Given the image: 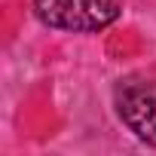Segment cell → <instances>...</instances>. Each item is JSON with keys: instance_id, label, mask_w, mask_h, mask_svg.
Here are the masks:
<instances>
[{"instance_id": "6da1fadb", "label": "cell", "mask_w": 156, "mask_h": 156, "mask_svg": "<svg viewBox=\"0 0 156 156\" xmlns=\"http://www.w3.org/2000/svg\"><path fill=\"white\" fill-rule=\"evenodd\" d=\"M34 12L46 28L95 34L116 22L122 6L119 0H34Z\"/></svg>"}, {"instance_id": "7a4b0ae2", "label": "cell", "mask_w": 156, "mask_h": 156, "mask_svg": "<svg viewBox=\"0 0 156 156\" xmlns=\"http://www.w3.org/2000/svg\"><path fill=\"white\" fill-rule=\"evenodd\" d=\"M116 113L141 141L156 144V83L122 80L116 86Z\"/></svg>"}]
</instances>
